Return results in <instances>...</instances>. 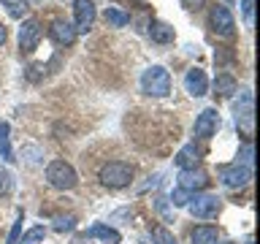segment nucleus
<instances>
[{
	"label": "nucleus",
	"instance_id": "obj_1",
	"mask_svg": "<svg viewBox=\"0 0 260 244\" xmlns=\"http://www.w3.org/2000/svg\"><path fill=\"white\" fill-rule=\"evenodd\" d=\"M46 182L54 187V190H73L79 185L76 168L65 160H52L46 166Z\"/></svg>",
	"mask_w": 260,
	"mask_h": 244
},
{
	"label": "nucleus",
	"instance_id": "obj_2",
	"mask_svg": "<svg viewBox=\"0 0 260 244\" xmlns=\"http://www.w3.org/2000/svg\"><path fill=\"white\" fill-rule=\"evenodd\" d=\"M141 89L152 98H166L171 93V73L162 65H152L141 76Z\"/></svg>",
	"mask_w": 260,
	"mask_h": 244
},
{
	"label": "nucleus",
	"instance_id": "obj_3",
	"mask_svg": "<svg viewBox=\"0 0 260 244\" xmlns=\"http://www.w3.org/2000/svg\"><path fill=\"white\" fill-rule=\"evenodd\" d=\"M101 182L111 190H119V187H127L133 182V166L122 160H111L101 168Z\"/></svg>",
	"mask_w": 260,
	"mask_h": 244
},
{
	"label": "nucleus",
	"instance_id": "obj_4",
	"mask_svg": "<svg viewBox=\"0 0 260 244\" xmlns=\"http://www.w3.org/2000/svg\"><path fill=\"white\" fill-rule=\"evenodd\" d=\"M252 179V168L241 166L239 160L233 163V166H219V182L225 187H231V190H239V187H247Z\"/></svg>",
	"mask_w": 260,
	"mask_h": 244
},
{
	"label": "nucleus",
	"instance_id": "obj_5",
	"mask_svg": "<svg viewBox=\"0 0 260 244\" xmlns=\"http://www.w3.org/2000/svg\"><path fill=\"white\" fill-rule=\"evenodd\" d=\"M209 24H211V30L217 33V36H233V30H236V19H233V14H231V8L228 6H214L209 11Z\"/></svg>",
	"mask_w": 260,
	"mask_h": 244
},
{
	"label": "nucleus",
	"instance_id": "obj_6",
	"mask_svg": "<svg viewBox=\"0 0 260 244\" xmlns=\"http://www.w3.org/2000/svg\"><path fill=\"white\" fill-rule=\"evenodd\" d=\"M187 206H190L192 217L209 220V217H214L217 211H219V198H217V195H209V193H195Z\"/></svg>",
	"mask_w": 260,
	"mask_h": 244
},
{
	"label": "nucleus",
	"instance_id": "obj_7",
	"mask_svg": "<svg viewBox=\"0 0 260 244\" xmlns=\"http://www.w3.org/2000/svg\"><path fill=\"white\" fill-rule=\"evenodd\" d=\"M233 114H236V125H239L241 133L252 136V125H255V109H252V95L244 93L241 101L233 106Z\"/></svg>",
	"mask_w": 260,
	"mask_h": 244
},
{
	"label": "nucleus",
	"instance_id": "obj_8",
	"mask_svg": "<svg viewBox=\"0 0 260 244\" xmlns=\"http://www.w3.org/2000/svg\"><path fill=\"white\" fill-rule=\"evenodd\" d=\"M41 36H44V30H41V24L36 19L22 22V27H19V49L24 54L36 52L38 44H41Z\"/></svg>",
	"mask_w": 260,
	"mask_h": 244
},
{
	"label": "nucleus",
	"instance_id": "obj_9",
	"mask_svg": "<svg viewBox=\"0 0 260 244\" xmlns=\"http://www.w3.org/2000/svg\"><path fill=\"white\" fill-rule=\"evenodd\" d=\"M73 16H76V24H73L76 33H87L95 24V16H98L95 3L92 0H73Z\"/></svg>",
	"mask_w": 260,
	"mask_h": 244
},
{
	"label": "nucleus",
	"instance_id": "obj_10",
	"mask_svg": "<svg viewBox=\"0 0 260 244\" xmlns=\"http://www.w3.org/2000/svg\"><path fill=\"white\" fill-rule=\"evenodd\" d=\"M195 136L198 138H211L219 130V114L217 109H203L198 117H195Z\"/></svg>",
	"mask_w": 260,
	"mask_h": 244
},
{
	"label": "nucleus",
	"instance_id": "obj_11",
	"mask_svg": "<svg viewBox=\"0 0 260 244\" xmlns=\"http://www.w3.org/2000/svg\"><path fill=\"white\" fill-rule=\"evenodd\" d=\"M184 89L190 93L192 98H201V95H206V89H209V79H206V73H203L201 68H190L184 73Z\"/></svg>",
	"mask_w": 260,
	"mask_h": 244
},
{
	"label": "nucleus",
	"instance_id": "obj_12",
	"mask_svg": "<svg viewBox=\"0 0 260 244\" xmlns=\"http://www.w3.org/2000/svg\"><path fill=\"white\" fill-rule=\"evenodd\" d=\"M206 185H209V176L203 174L201 168H190V171H182V174H179V187L187 190V193H192V190L198 193Z\"/></svg>",
	"mask_w": 260,
	"mask_h": 244
},
{
	"label": "nucleus",
	"instance_id": "obj_13",
	"mask_svg": "<svg viewBox=\"0 0 260 244\" xmlns=\"http://www.w3.org/2000/svg\"><path fill=\"white\" fill-rule=\"evenodd\" d=\"M52 38L60 46H71L73 41H76V27H73L71 22H65V19H54L52 22Z\"/></svg>",
	"mask_w": 260,
	"mask_h": 244
},
{
	"label": "nucleus",
	"instance_id": "obj_14",
	"mask_svg": "<svg viewBox=\"0 0 260 244\" xmlns=\"http://www.w3.org/2000/svg\"><path fill=\"white\" fill-rule=\"evenodd\" d=\"M84 239H101L103 244H119L122 236H119V231H114V228H109V225L95 223L92 228H87V231H84Z\"/></svg>",
	"mask_w": 260,
	"mask_h": 244
},
{
	"label": "nucleus",
	"instance_id": "obj_15",
	"mask_svg": "<svg viewBox=\"0 0 260 244\" xmlns=\"http://www.w3.org/2000/svg\"><path fill=\"white\" fill-rule=\"evenodd\" d=\"M176 166L182 168V171H190V168H198V163H201V149L195 144H187L182 146V149L176 152Z\"/></svg>",
	"mask_w": 260,
	"mask_h": 244
},
{
	"label": "nucleus",
	"instance_id": "obj_16",
	"mask_svg": "<svg viewBox=\"0 0 260 244\" xmlns=\"http://www.w3.org/2000/svg\"><path fill=\"white\" fill-rule=\"evenodd\" d=\"M149 36H152L154 44H171V41L176 38V33H174V27H171V24H166V22H152V24H149Z\"/></svg>",
	"mask_w": 260,
	"mask_h": 244
},
{
	"label": "nucleus",
	"instance_id": "obj_17",
	"mask_svg": "<svg viewBox=\"0 0 260 244\" xmlns=\"http://www.w3.org/2000/svg\"><path fill=\"white\" fill-rule=\"evenodd\" d=\"M190 239H192V244H219V233L214 225H198L190 233Z\"/></svg>",
	"mask_w": 260,
	"mask_h": 244
},
{
	"label": "nucleus",
	"instance_id": "obj_18",
	"mask_svg": "<svg viewBox=\"0 0 260 244\" xmlns=\"http://www.w3.org/2000/svg\"><path fill=\"white\" fill-rule=\"evenodd\" d=\"M236 89H239V84H236V79L231 76V73H219V76L214 79V95L228 98V95H233Z\"/></svg>",
	"mask_w": 260,
	"mask_h": 244
},
{
	"label": "nucleus",
	"instance_id": "obj_19",
	"mask_svg": "<svg viewBox=\"0 0 260 244\" xmlns=\"http://www.w3.org/2000/svg\"><path fill=\"white\" fill-rule=\"evenodd\" d=\"M106 22L111 24V27H125V24L130 22V16L125 11H119V8H106Z\"/></svg>",
	"mask_w": 260,
	"mask_h": 244
},
{
	"label": "nucleus",
	"instance_id": "obj_20",
	"mask_svg": "<svg viewBox=\"0 0 260 244\" xmlns=\"http://www.w3.org/2000/svg\"><path fill=\"white\" fill-rule=\"evenodd\" d=\"M8 16H14V19H22L24 14H27V0H3Z\"/></svg>",
	"mask_w": 260,
	"mask_h": 244
},
{
	"label": "nucleus",
	"instance_id": "obj_21",
	"mask_svg": "<svg viewBox=\"0 0 260 244\" xmlns=\"http://www.w3.org/2000/svg\"><path fill=\"white\" fill-rule=\"evenodd\" d=\"M44 236H46L44 225H36V228H30V231L24 233L16 244H41V241H44Z\"/></svg>",
	"mask_w": 260,
	"mask_h": 244
},
{
	"label": "nucleus",
	"instance_id": "obj_22",
	"mask_svg": "<svg viewBox=\"0 0 260 244\" xmlns=\"http://www.w3.org/2000/svg\"><path fill=\"white\" fill-rule=\"evenodd\" d=\"M14 190V176L6 168H0V195H11Z\"/></svg>",
	"mask_w": 260,
	"mask_h": 244
},
{
	"label": "nucleus",
	"instance_id": "obj_23",
	"mask_svg": "<svg viewBox=\"0 0 260 244\" xmlns=\"http://www.w3.org/2000/svg\"><path fill=\"white\" fill-rule=\"evenodd\" d=\"M190 198H192V193L182 190V187H176V190L171 193V203H174V206H187V203H190Z\"/></svg>",
	"mask_w": 260,
	"mask_h": 244
},
{
	"label": "nucleus",
	"instance_id": "obj_24",
	"mask_svg": "<svg viewBox=\"0 0 260 244\" xmlns=\"http://www.w3.org/2000/svg\"><path fill=\"white\" fill-rule=\"evenodd\" d=\"M154 241L157 244H176L174 233H171L168 228H154Z\"/></svg>",
	"mask_w": 260,
	"mask_h": 244
},
{
	"label": "nucleus",
	"instance_id": "obj_25",
	"mask_svg": "<svg viewBox=\"0 0 260 244\" xmlns=\"http://www.w3.org/2000/svg\"><path fill=\"white\" fill-rule=\"evenodd\" d=\"M73 225H76V217H73V215H65V217H54V228H57V231H71Z\"/></svg>",
	"mask_w": 260,
	"mask_h": 244
},
{
	"label": "nucleus",
	"instance_id": "obj_26",
	"mask_svg": "<svg viewBox=\"0 0 260 244\" xmlns=\"http://www.w3.org/2000/svg\"><path fill=\"white\" fill-rule=\"evenodd\" d=\"M22 223H24V215H19V220L14 223V228H11V233H8V241H6V244H16V241H19V236H22Z\"/></svg>",
	"mask_w": 260,
	"mask_h": 244
},
{
	"label": "nucleus",
	"instance_id": "obj_27",
	"mask_svg": "<svg viewBox=\"0 0 260 244\" xmlns=\"http://www.w3.org/2000/svg\"><path fill=\"white\" fill-rule=\"evenodd\" d=\"M252 155H255V149H252V141H247V144H244V149H241V155H239L241 166H247V168L252 166V160H255Z\"/></svg>",
	"mask_w": 260,
	"mask_h": 244
},
{
	"label": "nucleus",
	"instance_id": "obj_28",
	"mask_svg": "<svg viewBox=\"0 0 260 244\" xmlns=\"http://www.w3.org/2000/svg\"><path fill=\"white\" fill-rule=\"evenodd\" d=\"M22 155H30V158H24V160H27L30 166H36V163H38V158H41V149H36V146H24V149H22Z\"/></svg>",
	"mask_w": 260,
	"mask_h": 244
},
{
	"label": "nucleus",
	"instance_id": "obj_29",
	"mask_svg": "<svg viewBox=\"0 0 260 244\" xmlns=\"http://www.w3.org/2000/svg\"><path fill=\"white\" fill-rule=\"evenodd\" d=\"M0 155H3V160H8V163L16 160L14 152H11V146H8V138H3V141H0Z\"/></svg>",
	"mask_w": 260,
	"mask_h": 244
},
{
	"label": "nucleus",
	"instance_id": "obj_30",
	"mask_svg": "<svg viewBox=\"0 0 260 244\" xmlns=\"http://www.w3.org/2000/svg\"><path fill=\"white\" fill-rule=\"evenodd\" d=\"M44 71H46L44 65H30V71H27V79H30V81H38L41 76H44Z\"/></svg>",
	"mask_w": 260,
	"mask_h": 244
},
{
	"label": "nucleus",
	"instance_id": "obj_31",
	"mask_svg": "<svg viewBox=\"0 0 260 244\" xmlns=\"http://www.w3.org/2000/svg\"><path fill=\"white\" fill-rule=\"evenodd\" d=\"M241 8H244V16L252 19V0H241Z\"/></svg>",
	"mask_w": 260,
	"mask_h": 244
},
{
	"label": "nucleus",
	"instance_id": "obj_32",
	"mask_svg": "<svg viewBox=\"0 0 260 244\" xmlns=\"http://www.w3.org/2000/svg\"><path fill=\"white\" fill-rule=\"evenodd\" d=\"M8 130H11V125H8V122H0V141L8 138Z\"/></svg>",
	"mask_w": 260,
	"mask_h": 244
},
{
	"label": "nucleus",
	"instance_id": "obj_33",
	"mask_svg": "<svg viewBox=\"0 0 260 244\" xmlns=\"http://www.w3.org/2000/svg\"><path fill=\"white\" fill-rule=\"evenodd\" d=\"M182 3H184L187 8H201V6H203V0H182Z\"/></svg>",
	"mask_w": 260,
	"mask_h": 244
},
{
	"label": "nucleus",
	"instance_id": "obj_34",
	"mask_svg": "<svg viewBox=\"0 0 260 244\" xmlns=\"http://www.w3.org/2000/svg\"><path fill=\"white\" fill-rule=\"evenodd\" d=\"M6 38H8V33H6V24H3V22H0V46H3V44H6Z\"/></svg>",
	"mask_w": 260,
	"mask_h": 244
},
{
	"label": "nucleus",
	"instance_id": "obj_35",
	"mask_svg": "<svg viewBox=\"0 0 260 244\" xmlns=\"http://www.w3.org/2000/svg\"><path fill=\"white\" fill-rule=\"evenodd\" d=\"M247 244H252V241H247Z\"/></svg>",
	"mask_w": 260,
	"mask_h": 244
},
{
	"label": "nucleus",
	"instance_id": "obj_36",
	"mask_svg": "<svg viewBox=\"0 0 260 244\" xmlns=\"http://www.w3.org/2000/svg\"><path fill=\"white\" fill-rule=\"evenodd\" d=\"M228 244H231V241H228Z\"/></svg>",
	"mask_w": 260,
	"mask_h": 244
}]
</instances>
